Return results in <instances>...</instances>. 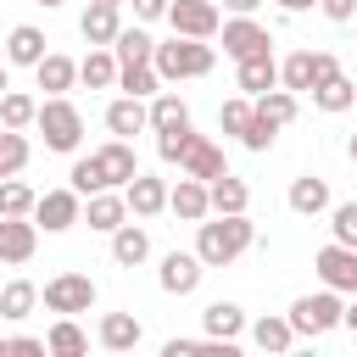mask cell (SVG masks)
<instances>
[{
	"label": "cell",
	"mask_w": 357,
	"mask_h": 357,
	"mask_svg": "<svg viewBox=\"0 0 357 357\" xmlns=\"http://www.w3.org/2000/svg\"><path fill=\"white\" fill-rule=\"evenodd\" d=\"M167 22H173V33H184V39H212V33L223 28V17H218L212 0H167Z\"/></svg>",
	"instance_id": "obj_10"
},
{
	"label": "cell",
	"mask_w": 357,
	"mask_h": 357,
	"mask_svg": "<svg viewBox=\"0 0 357 357\" xmlns=\"http://www.w3.org/2000/svg\"><path fill=\"white\" fill-rule=\"evenodd\" d=\"M45 351H56V357H84V351H89V335L61 312V318L50 324V335H45Z\"/></svg>",
	"instance_id": "obj_32"
},
{
	"label": "cell",
	"mask_w": 357,
	"mask_h": 357,
	"mask_svg": "<svg viewBox=\"0 0 357 357\" xmlns=\"http://www.w3.org/2000/svg\"><path fill=\"white\" fill-rule=\"evenodd\" d=\"M95 167H100L106 190H123V184L139 173V162H134V145H128V139H117V134H112V139L95 151Z\"/></svg>",
	"instance_id": "obj_14"
},
{
	"label": "cell",
	"mask_w": 357,
	"mask_h": 357,
	"mask_svg": "<svg viewBox=\"0 0 357 357\" xmlns=\"http://www.w3.org/2000/svg\"><path fill=\"white\" fill-rule=\"evenodd\" d=\"M290 212L296 218H318V212H329V178H318V173H301V178H290Z\"/></svg>",
	"instance_id": "obj_20"
},
{
	"label": "cell",
	"mask_w": 357,
	"mask_h": 357,
	"mask_svg": "<svg viewBox=\"0 0 357 357\" xmlns=\"http://www.w3.org/2000/svg\"><path fill=\"white\" fill-rule=\"evenodd\" d=\"M251 340H257L262 351H290V346H296V329H290V318H273V312H268V318L251 324Z\"/></svg>",
	"instance_id": "obj_36"
},
{
	"label": "cell",
	"mask_w": 357,
	"mask_h": 357,
	"mask_svg": "<svg viewBox=\"0 0 357 357\" xmlns=\"http://www.w3.org/2000/svg\"><path fill=\"white\" fill-rule=\"evenodd\" d=\"M167 17V0H134V22H156Z\"/></svg>",
	"instance_id": "obj_47"
},
{
	"label": "cell",
	"mask_w": 357,
	"mask_h": 357,
	"mask_svg": "<svg viewBox=\"0 0 357 357\" xmlns=\"http://www.w3.org/2000/svg\"><path fill=\"white\" fill-rule=\"evenodd\" d=\"M151 67L162 73V84H178V78H206V73L218 67V50H212L206 39H184V33H173L167 45H156V50H151Z\"/></svg>",
	"instance_id": "obj_2"
},
{
	"label": "cell",
	"mask_w": 357,
	"mask_h": 357,
	"mask_svg": "<svg viewBox=\"0 0 357 357\" xmlns=\"http://www.w3.org/2000/svg\"><path fill=\"white\" fill-rule=\"evenodd\" d=\"M67 178H73V190H78V195H95V190H106V178H100V167H95V151H89V156H78Z\"/></svg>",
	"instance_id": "obj_42"
},
{
	"label": "cell",
	"mask_w": 357,
	"mask_h": 357,
	"mask_svg": "<svg viewBox=\"0 0 357 357\" xmlns=\"http://www.w3.org/2000/svg\"><path fill=\"white\" fill-rule=\"evenodd\" d=\"M0 357H6V335H0Z\"/></svg>",
	"instance_id": "obj_56"
},
{
	"label": "cell",
	"mask_w": 357,
	"mask_h": 357,
	"mask_svg": "<svg viewBox=\"0 0 357 357\" xmlns=\"http://www.w3.org/2000/svg\"><path fill=\"white\" fill-rule=\"evenodd\" d=\"M89 6H123V0H89Z\"/></svg>",
	"instance_id": "obj_55"
},
{
	"label": "cell",
	"mask_w": 357,
	"mask_h": 357,
	"mask_svg": "<svg viewBox=\"0 0 357 357\" xmlns=\"http://www.w3.org/2000/svg\"><path fill=\"white\" fill-rule=\"evenodd\" d=\"M6 89H11V73H6V61H0V95H6Z\"/></svg>",
	"instance_id": "obj_52"
},
{
	"label": "cell",
	"mask_w": 357,
	"mask_h": 357,
	"mask_svg": "<svg viewBox=\"0 0 357 357\" xmlns=\"http://www.w3.org/2000/svg\"><path fill=\"white\" fill-rule=\"evenodd\" d=\"M318 11H324L329 22H351V17H357V0H318Z\"/></svg>",
	"instance_id": "obj_45"
},
{
	"label": "cell",
	"mask_w": 357,
	"mask_h": 357,
	"mask_svg": "<svg viewBox=\"0 0 357 357\" xmlns=\"http://www.w3.org/2000/svg\"><path fill=\"white\" fill-rule=\"evenodd\" d=\"M117 89H123V95H139V100H151V95L162 89V73H156L151 61H128V67H117Z\"/></svg>",
	"instance_id": "obj_33"
},
{
	"label": "cell",
	"mask_w": 357,
	"mask_h": 357,
	"mask_svg": "<svg viewBox=\"0 0 357 357\" xmlns=\"http://www.w3.org/2000/svg\"><path fill=\"white\" fill-rule=\"evenodd\" d=\"M251 240H257V223L245 212H206L195 223V257L206 268H229L234 257L251 251Z\"/></svg>",
	"instance_id": "obj_1"
},
{
	"label": "cell",
	"mask_w": 357,
	"mask_h": 357,
	"mask_svg": "<svg viewBox=\"0 0 357 357\" xmlns=\"http://www.w3.org/2000/svg\"><path fill=\"white\" fill-rule=\"evenodd\" d=\"M33 112H39L33 95H22V89H6L0 95V123L6 128H33Z\"/></svg>",
	"instance_id": "obj_39"
},
{
	"label": "cell",
	"mask_w": 357,
	"mask_h": 357,
	"mask_svg": "<svg viewBox=\"0 0 357 357\" xmlns=\"http://www.w3.org/2000/svg\"><path fill=\"white\" fill-rule=\"evenodd\" d=\"M329 73H340V61H335L329 50H296V56L279 61V84H284L290 95H307V89L324 84Z\"/></svg>",
	"instance_id": "obj_5"
},
{
	"label": "cell",
	"mask_w": 357,
	"mask_h": 357,
	"mask_svg": "<svg viewBox=\"0 0 357 357\" xmlns=\"http://www.w3.org/2000/svg\"><path fill=\"white\" fill-rule=\"evenodd\" d=\"M190 134H195L190 123H184V128H162V134H156V156H162V162H178L184 145H190Z\"/></svg>",
	"instance_id": "obj_44"
},
{
	"label": "cell",
	"mask_w": 357,
	"mask_h": 357,
	"mask_svg": "<svg viewBox=\"0 0 357 357\" xmlns=\"http://www.w3.org/2000/svg\"><path fill=\"white\" fill-rule=\"evenodd\" d=\"M28 156H33L28 134H22V128H0V178L22 173V167H28Z\"/></svg>",
	"instance_id": "obj_37"
},
{
	"label": "cell",
	"mask_w": 357,
	"mask_h": 357,
	"mask_svg": "<svg viewBox=\"0 0 357 357\" xmlns=\"http://www.w3.org/2000/svg\"><path fill=\"white\" fill-rule=\"evenodd\" d=\"M307 95H312V106H318V112H346V106L357 100V84H351L346 73H329V78H324V84H312Z\"/></svg>",
	"instance_id": "obj_28"
},
{
	"label": "cell",
	"mask_w": 357,
	"mask_h": 357,
	"mask_svg": "<svg viewBox=\"0 0 357 357\" xmlns=\"http://www.w3.org/2000/svg\"><path fill=\"white\" fill-rule=\"evenodd\" d=\"M106 128H112L117 139H134V134H145V128H151V117H145V100H139V95H117V100L106 106Z\"/></svg>",
	"instance_id": "obj_21"
},
{
	"label": "cell",
	"mask_w": 357,
	"mask_h": 357,
	"mask_svg": "<svg viewBox=\"0 0 357 357\" xmlns=\"http://www.w3.org/2000/svg\"><path fill=\"white\" fill-rule=\"evenodd\" d=\"M145 117H151V134H162V128H184V123H190V106H184L173 89H156L151 106H145Z\"/></svg>",
	"instance_id": "obj_29"
},
{
	"label": "cell",
	"mask_w": 357,
	"mask_h": 357,
	"mask_svg": "<svg viewBox=\"0 0 357 357\" xmlns=\"http://www.w3.org/2000/svg\"><path fill=\"white\" fill-rule=\"evenodd\" d=\"M39 251V223L33 218H0V262L22 268Z\"/></svg>",
	"instance_id": "obj_12"
},
{
	"label": "cell",
	"mask_w": 357,
	"mask_h": 357,
	"mask_svg": "<svg viewBox=\"0 0 357 357\" xmlns=\"http://www.w3.org/2000/svg\"><path fill=\"white\" fill-rule=\"evenodd\" d=\"M45 56V33L33 28V22H17L11 33H6V67H33Z\"/></svg>",
	"instance_id": "obj_25"
},
{
	"label": "cell",
	"mask_w": 357,
	"mask_h": 357,
	"mask_svg": "<svg viewBox=\"0 0 357 357\" xmlns=\"http://www.w3.org/2000/svg\"><path fill=\"white\" fill-rule=\"evenodd\" d=\"M39 296H45L50 312H67L73 318V312H89L95 307V279L89 273H56V279H45Z\"/></svg>",
	"instance_id": "obj_7"
},
{
	"label": "cell",
	"mask_w": 357,
	"mask_h": 357,
	"mask_svg": "<svg viewBox=\"0 0 357 357\" xmlns=\"http://www.w3.org/2000/svg\"><path fill=\"white\" fill-rule=\"evenodd\" d=\"M351 106H357V100H351Z\"/></svg>",
	"instance_id": "obj_57"
},
{
	"label": "cell",
	"mask_w": 357,
	"mask_h": 357,
	"mask_svg": "<svg viewBox=\"0 0 357 357\" xmlns=\"http://www.w3.org/2000/svg\"><path fill=\"white\" fill-rule=\"evenodd\" d=\"M223 6H229V11H234V17H251V11H257V6H262V0H223Z\"/></svg>",
	"instance_id": "obj_50"
},
{
	"label": "cell",
	"mask_w": 357,
	"mask_h": 357,
	"mask_svg": "<svg viewBox=\"0 0 357 357\" xmlns=\"http://www.w3.org/2000/svg\"><path fill=\"white\" fill-rule=\"evenodd\" d=\"M346 156H351V162H357V134H351V139H346Z\"/></svg>",
	"instance_id": "obj_53"
},
{
	"label": "cell",
	"mask_w": 357,
	"mask_h": 357,
	"mask_svg": "<svg viewBox=\"0 0 357 357\" xmlns=\"http://www.w3.org/2000/svg\"><path fill=\"white\" fill-rule=\"evenodd\" d=\"M201 329H206V340L234 346V340L245 335V307H240V301H212V307L201 312Z\"/></svg>",
	"instance_id": "obj_19"
},
{
	"label": "cell",
	"mask_w": 357,
	"mask_h": 357,
	"mask_svg": "<svg viewBox=\"0 0 357 357\" xmlns=\"http://www.w3.org/2000/svg\"><path fill=\"white\" fill-rule=\"evenodd\" d=\"M251 106H257L268 123H279V128H284V123H296V112H301V106H296V95H290L284 84H273V89H262V95H251Z\"/></svg>",
	"instance_id": "obj_34"
},
{
	"label": "cell",
	"mask_w": 357,
	"mask_h": 357,
	"mask_svg": "<svg viewBox=\"0 0 357 357\" xmlns=\"http://www.w3.org/2000/svg\"><path fill=\"white\" fill-rule=\"evenodd\" d=\"M33 128L45 134V151H78V139H84V112H78L67 95H45L39 112H33Z\"/></svg>",
	"instance_id": "obj_3"
},
{
	"label": "cell",
	"mask_w": 357,
	"mask_h": 357,
	"mask_svg": "<svg viewBox=\"0 0 357 357\" xmlns=\"http://www.w3.org/2000/svg\"><path fill=\"white\" fill-rule=\"evenodd\" d=\"M273 6H279V11H312L318 0H273Z\"/></svg>",
	"instance_id": "obj_51"
},
{
	"label": "cell",
	"mask_w": 357,
	"mask_h": 357,
	"mask_svg": "<svg viewBox=\"0 0 357 357\" xmlns=\"http://www.w3.org/2000/svg\"><path fill=\"white\" fill-rule=\"evenodd\" d=\"M340 324H346V329H351V335H357V296H351V301H346V307H340Z\"/></svg>",
	"instance_id": "obj_49"
},
{
	"label": "cell",
	"mask_w": 357,
	"mask_h": 357,
	"mask_svg": "<svg viewBox=\"0 0 357 357\" xmlns=\"http://www.w3.org/2000/svg\"><path fill=\"white\" fill-rule=\"evenodd\" d=\"M123 201H128V212H134V218H156V212H167V178L134 173V178L123 184Z\"/></svg>",
	"instance_id": "obj_15"
},
{
	"label": "cell",
	"mask_w": 357,
	"mask_h": 357,
	"mask_svg": "<svg viewBox=\"0 0 357 357\" xmlns=\"http://www.w3.org/2000/svg\"><path fill=\"white\" fill-rule=\"evenodd\" d=\"M178 173H190V178L212 184L218 173H229V162H223V151H218L206 134H190V145H184V156H178Z\"/></svg>",
	"instance_id": "obj_13"
},
{
	"label": "cell",
	"mask_w": 357,
	"mask_h": 357,
	"mask_svg": "<svg viewBox=\"0 0 357 357\" xmlns=\"http://www.w3.org/2000/svg\"><path fill=\"white\" fill-rule=\"evenodd\" d=\"M201 273H206V262H201L195 251H167L162 268H156V284H162L167 296H190V290L201 284Z\"/></svg>",
	"instance_id": "obj_11"
},
{
	"label": "cell",
	"mask_w": 357,
	"mask_h": 357,
	"mask_svg": "<svg viewBox=\"0 0 357 357\" xmlns=\"http://www.w3.org/2000/svg\"><path fill=\"white\" fill-rule=\"evenodd\" d=\"M33 201H39V195H33L17 173L0 178V218H33Z\"/></svg>",
	"instance_id": "obj_38"
},
{
	"label": "cell",
	"mask_w": 357,
	"mask_h": 357,
	"mask_svg": "<svg viewBox=\"0 0 357 357\" xmlns=\"http://www.w3.org/2000/svg\"><path fill=\"white\" fill-rule=\"evenodd\" d=\"M218 33H223V56H234V61H245V56H268V50H273V33H268L257 17H229Z\"/></svg>",
	"instance_id": "obj_9"
},
{
	"label": "cell",
	"mask_w": 357,
	"mask_h": 357,
	"mask_svg": "<svg viewBox=\"0 0 357 357\" xmlns=\"http://www.w3.org/2000/svg\"><path fill=\"white\" fill-rule=\"evenodd\" d=\"M78 78L89 89H117V56H112V45H89V56L78 61Z\"/></svg>",
	"instance_id": "obj_27"
},
{
	"label": "cell",
	"mask_w": 357,
	"mask_h": 357,
	"mask_svg": "<svg viewBox=\"0 0 357 357\" xmlns=\"http://www.w3.org/2000/svg\"><path fill=\"white\" fill-rule=\"evenodd\" d=\"M33 84H39L45 95H67V89L78 84V61L61 56V50H45V56L33 61Z\"/></svg>",
	"instance_id": "obj_17"
},
{
	"label": "cell",
	"mask_w": 357,
	"mask_h": 357,
	"mask_svg": "<svg viewBox=\"0 0 357 357\" xmlns=\"http://www.w3.org/2000/svg\"><path fill=\"white\" fill-rule=\"evenodd\" d=\"M151 50H156V39H151L139 22H134V28L123 22V28H117V39H112V56H117V67H128V61H151Z\"/></svg>",
	"instance_id": "obj_31"
},
{
	"label": "cell",
	"mask_w": 357,
	"mask_h": 357,
	"mask_svg": "<svg viewBox=\"0 0 357 357\" xmlns=\"http://www.w3.org/2000/svg\"><path fill=\"white\" fill-rule=\"evenodd\" d=\"M312 268H318V279H324L329 290H340V296H357V245H340V240H329V245L312 257Z\"/></svg>",
	"instance_id": "obj_8"
},
{
	"label": "cell",
	"mask_w": 357,
	"mask_h": 357,
	"mask_svg": "<svg viewBox=\"0 0 357 357\" xmlns=\"http://www.w3.org/2000/svg\"><path fill=\"white\" fill-rule=\"evenodd\" d=\"M39 6H45V11H56V6H67V0H39Z\"/></svg>",
	"instance_id": "obj_54"
},
{
	"label": "cell",
	"mask_w": 357,
	"mask_h": 357,
	"mask_svg": "<svg viewBox=\"0 0 357 357\" xmlns=\"http://www.w3.org/2000/svg\"><path fill=\"white\" fill-rule=\"evenodd\" d=\"M340 307H346V301H340V290H329V284H324V290H312V296H296L284 318H290V329H296V335L318 340V335L340 329Z\"/></svg>",
	"instance_id": "obj_4"
},
{
	"label": "cell",
	"mask_w": 357,
	"mask_h": 357,
	"mask_svg": "<svg viewBox=\"0 0 357 357\" xmlns=\"http://www.w3.org/2000/svg\"><path fill=\"white\" fill-rule=\"evenodd\" d=\"M234 84H240V95H262V89H273V84H279V61H273V50H268V56H245V61H234Z\"/></svg>",
	"instance_id": "obj_23"
},
{
	"label": "cell",
	"mask_w": 357,
	"mask_h": 357,
	"mask_svg": "<svg viewBox=\"0 0 357 357\" xmlns=\"http://www.w3.org/2000/svg\"><path fill=\"white\" fill-rule=\"evenodd\" d=\"M329 229H335V240H340V245H357V201L329 206Z\"/></svg>",
	"instance_id": "obj_43"
},
{
	"label": "cell",
	"mask_w": 357,
	"mask_h": 357,
	"mask_svg": "<svg viewBox=\"0 0 357 357\" xmlns=\"http://www.w3.org/2000/svg\"><path fill=\"white\" fill-rule=\"evenodd\" d=\"M206 201H212V212H245V206H251V190H245V178L218 173V178L206 184Z\"/></svg>",
	"instance_id": "obj_30"
},
{
	"label": "cell",
	"mask_w": 357,
	"mask_h": 357,
	"mask_svg": "<svg viewBox=\"0 0 357 357\" xmlns=\"http://www.w3.org/2000/svg\"><path fill=\"white\" fill-rule=\"evenodd\" d=\"M245 123H251V95H229V100L218 106V128L240 139V128H245Z\"/></svg>",
	"instance_id": "obj_40"
},
{
	"label": "cell",
	"mask_w": 357,
	"mask_h": 357,
	"mask_svg": "<svg viewBox=\"0 0 357 357\" xmlns=\"http://www.w3.org/2000/svg\"><path fill=\"white\" fill-rule=\"evenodd\" d=\"M139 340H145V329H139L134 312H106V318H100V346H106V351H134Z\"/></svg>",
	"instance_id": "obj_26"
},
{
	"label": "cell",
	"mask_w": 357,
	"mask_h": 357,
	"mask_svg": "<svg viewBox=\"0 0 357 357\" xmlns=\"http://www.w3.org/2000/svg\"><path fill=\"white\" fill-rule=\"evenodd\" d=\"M162 351H167V357H190V351H206V340H184V335H173Z\"/></svg>",
	"instance_id": "obj_48"
},
{
	"label": "cell",
	"mask_w": 357,
	"mask_h": 357,
	"mask_svg": "<svg viewBox=\"0 0 357 357\" xmlns=\"http://www.w3.org/2000/svg\"><path fill=\"white\" fill-rule=\"evenodd\" d=\"M33 307H39V284H28V279H11V284L0 290V318L22 324V318H28Z\"/></svg>",
	"instance_id": "obj_35"
},
{
	"label": "cell",
	"mask_w": 357,
	"mask_h": 357,
	"mask_svg": "<svg viewBox=\"0 0 357 357\" xmlns=\"http://www.w3.org/2000/svg\"><path fill=\"white\" fill-rule=\"evenodd\" d=\"M6 351H22V357H45V340H39V335H11V340H6Z\"/></svg>",
	"instance_id": "obj_46"
},
{
	"label": "cell",
	"mask_w": 357,
	"mask_h": 357,
	"mask_svg": "<svg viewBox=\"0 0 357 357\" xmlns=\"http://www.w3.org/2000/svg\"><path fill=\"white\" fill-rule=\"evenodd\" d=\"M84 218V195L67 184V190H45L39 201H33V223L45 229V234H67L73 223Z\"/></svg>",
	"instance_id": "obj_6"
},
{
	"label": "cell",
	"mask_w": 357,
	"mask_h": 357,
	"mask_svg": "<svg viewBox=\"0 0 357 357\" xmlns=\"http://www.w3.org/2000/svg\"><path fill=\"white\" fill-rule=\"evenodd\" d=\"M117 28H123V6H89V11L78 17L84 45H112V39H117Z\"/></svg>",
	"instance_id": "obj_24"
},
{
	"label": "cell",
	"mask_w": 357,
	"mask_h": 357,
	"mask_svg": "<svg viewBox=\"0 0 357 357\" xmlns=\"http://www.w3.org/2000/svg\"><path fill=\"white\" fill-rule=\"evenodd\" d=\"M167 212H173V218H184V223H201V218L212 212L206 184H201V178H190V173H178V184L167 190Z\"/></svg>",
	"instance_id": "obj_18"
},
{
	"label": "cell",
	"mask_w": 357,
	"mask_h": 357,
	"mask_svg": "<svg viewBox=\"0 0 357 357\" xmlns=\"http://www.w3.org/2000/svg\"><path fill=\"white\" fill-rule=\"evenodd\" d=\"M273 139H279V123H268V117L251 106V123L240 128V145H245V151H268Z\"/></svg>",
	"instance_id": "obj_41"
},
{
	"label": "cell",
	"mask_w": 357,
	"mask_h": 357,
	"mask_svg": "<svg viewBox=\"0 0 357 357\" xmlns=\"http://www.w3.org/2000/svg\"><path fill=\"white\" fill-rule=\"evenodd\" d=\"M78 223H89V229H100V234H112L117 223H128L123 190H95V195H84V218H78Z\"/></svg>",
	"instance_id": "obj_16"
},
{
	"label": "cell",
	"mask_w": 357,
	"mask_h": 357,
	"mask_svg": "<svg viewBox=\"0 0 357 357\" xmlns=\"http://www.w3.org/2000/svg\"><path fill=\"white\" fill-rule=\"evenodd\" d=\"M145 257H151L145 223H117V229H112V262H117V268H139Z\"/></svg>",
	"instance_id": "obj_22"
}]
</instances>
